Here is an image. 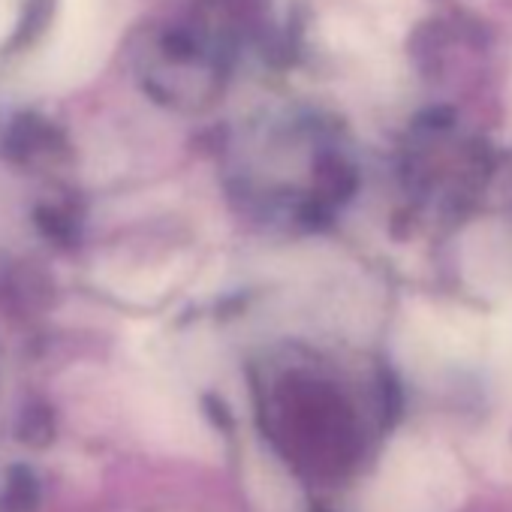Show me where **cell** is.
<instances>
[{
    "instance_id": "6da1fadb",
    "label": "cell",
    "mask_w": 512,
    "mask_h": 512,
    "mask_svg": "<svg viewBox=\"0 0 512 512\" xmlns=\"http://www.w3.org/2000/svg\"><path fill=\"white\" fill-rule=\"evenodd\" d=\"M115 37L112 0H61L52 31L28 67L31 85L43 91H67L88 79Z\"/></svg>"
},
{
    "instance_id": "7a4b0ae2",
    "label": "cell",
    "mask_w": 512,
    "mask_h": 512,
    "mask_svg": "<svg viewBox=\"0 0 512 512\" xmlns=\"http://www.w3.org/2000/svg\"><path fill=\"white\" fill-rule=\"evenodd\" d=\"M461 494V470L446 452L401 443L374 476L368 512H455Z\"/></svg>"
}]
</instances>
